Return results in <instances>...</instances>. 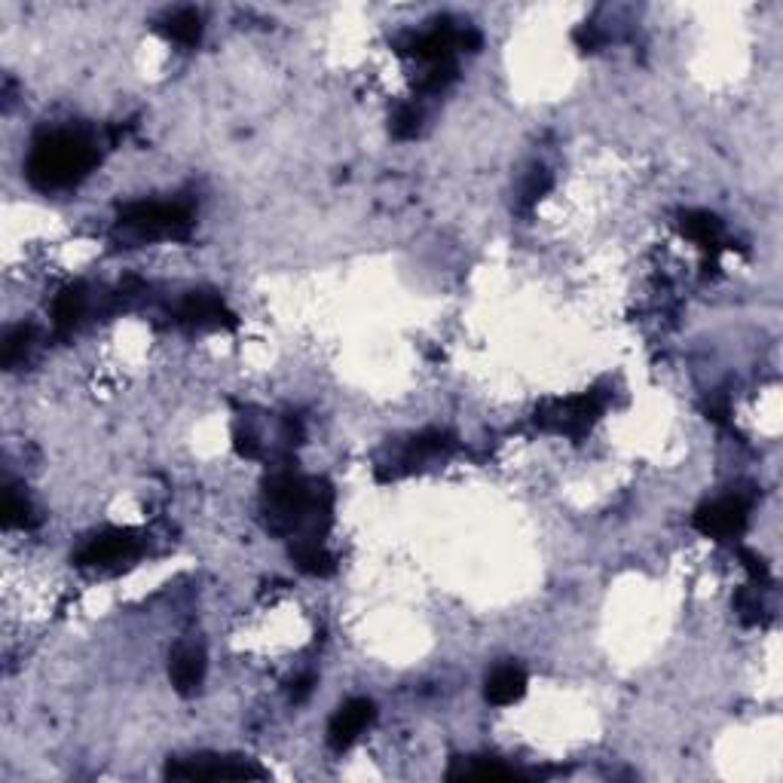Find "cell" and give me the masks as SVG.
<instances>
[{
    "instance_id": "cell-27",
    "label": "cell",
    "mask_w": 783,
    "mask_h": 783,
    "mask_svg": "<svg viewBox=\"0 0 783 783\" xmlns=\"http://www.w3.org/2000/svg\"><path fill=\"white\" fill-rule=\"evenodd\" d=\"M312 686H316V676H312V673H303L300 680H294V683H291V698H294V704L306 701L309 692H312Z\"/></svg>"
},
{
    "instance_id": "cell-10",
    "label": "cell",
    "mask_w": 783,
    "mask_h": 783,
    "mask_svg": "<svg viewBox=\"0 0 783 783\" xmlns=\"http://www.w3.org/2000/svg\"><path fill=\"white\" fill-rule=\"evenodd\" d=\"M169 676H172V686L190 698L199 692L202 680H205V655L202 649L196 646H181L175 655H172V664H169Z\"/></svg>"
},
{
    "instance_id": "cell-6",
    "label": "cell",
    "mask_w": 783,
    "mask_h": 783,
    "mask_svg": "<svg viewBox=\"0 0 783 783\" xmlns=\"http://www.w3.org/2000/svg\"><path fill=\"white\" fill-rule=\"evenodd\" d=\"M374 719H377L374 701H368V698H352V701H346V704L334 713V719H331V725H328V744H331V750H337V753L349 750V747L361 738L364 728H368Z\"/></svg>"
},
{
    "instance_id": "cell-12",
    "label": "cell",
    "mask_w": 783,
    "mask_h": 783,
    "mask_svg": "<svg viewBox=\"0 0 783 783\" xmlns=\"http://www.w3.org/2000/svg\"><path fill=\"white\" fill-rule=\"evenodd\" d=\"M291 560L297 563L300 572H306V576H331L337 569L334 554L319 539H309V536H303L291 545Z\"/></svg>"
},
{
    "instance_id": "cell-11",
    "label": "cell",
    "mask_w": 783,
    "mask_h": 783,
    "mask_svg": "<svg viewBox=\"0 0 783 783\" xmlns=\"http://www.w3.org/2000/svg\"><path fill=\"white\" fill-rule=\"evenodd\" d=\"M527 692V673L517 664H499L490 676H487V701L490 704H514Z\"/></svg>"
},
{
    "instance_id": "cell-17",
    "label": "cell",
    "mask_w": 783,
    "mask_h": 783,
    "mask_svg": "<svg viewBox=\"0 0 783 783\" xmlns=\"http://www.w3.org/2000/svg\"><path fill=\"white\" fill-rule=\"evenodd\" d=\"M453 450V435L441 432V429H429L423 435H416L404 453V462H413V459H429V456H438V453H447Z\"/></svg>"
},
{
    "instance_id": "cell-3",
    "label": "cell",
    "mask_w": 783,
    "mask_h": 783,
    "mask_svg": "<svg viewBox=\"0 0 783 783\" xmlns=\"http://www.w3.org/2000/svg\"><path fill=\"white\" fill-rule=\"evenodd\" d=\"M166 777L175 780H260L267 777L264 768H257L248 759H230V756H187L166 765Z\"/></svg>"
},
{
    "instance_id": "cell-22",
    "label": "cell",
    "mask_w": 783,
    "mask_h": 783,
    "mask_svg": "<svg viewBox=\"0 0 783 783\" xmlns=\"http://www.w3.org/2000/svg\"><path fill=\"white\" fill-rule=\"evenodd\" d=\"M735 612H738V618H741L744 624H759V621H765V603H762L759 591H756V588H741V591L735 594Z\"/></svg>"
},
{
    "instance_id": "cell-13",
    "label": "cell",
    "mask_w": 783,
    "mask_h": 783,
    "mask_svg": "<svg viewBox=\"0 0 783 783\" xmlns=\"http://www.w3.org/2000/svg\"><path fill=\"white\" fill-rule=\"evenodd\" d=\"M447 777L450 780H511V777H517V771L502 765L499 759L468 756V759H456V765L447 771Z\"/></svg>"
},
{
    "instance_id": "cell-18",
    "label": "cell",
    "mask_w": 783,
    "mask_h": 783,
    "mask_svg": "<svg viewBox=\"0 0 783 783\" xmlns=\"http://www.w3.org/2000/svg\"><path fill=\"white\" fill-rule=\"evenodd\" d=\"M31 343H34V328L31 325H16L7 331L4 337V352H0V361H4V368H16V364L25 361V355L31 352Z\"/></svg>"
},
{
    "instance_id": "cell-19",
    "label": "cell",
    "mask_w": 783,
    "mask_h": 783,
    "mask_svg": "<svg viewBox=\"0 0 783 783\" xmlns=\"http://www.w3.org/2000/svg\"><path fill=\"white\" fill-rule=\"evenodd\" d=\"M551 190V172L545 169V166H536V169H530V175H527V181H524V187H520V208H533L545 193Z\"/></svg>"
},
{
    "instance_id": "cell-20",
    "label": "cell",
    "mask_w": 783,
    "mask_h": 783,
    "mask_svg": "<svg viewBox=\"0 0 783 783\" xmlns=\"http://www.w3.org/2000/svg\"><path fill=\"white\" fill-rule=\"evenodd\" d=\"M31 502L25 496H19L16 490L4 493V524L7 527H31L34 517H31Z\"/></svg>"
},
{
    "instance_id": "cell-16",
    "label": "cell",
    "mask_w": 783,
    "mask_h": 783,
    "mask_svg": "<svg viewBox=\"0 0 783 783\" xmlns=\"http://www.w3.org/2000/svg\"><path fill=\"white\" fill-rule=\"evenodd\" d=\"M163 34L172 37V40L181 43V46H196L199 37H202V19H199L196 10H178V13H172V16L166 19Z\"/></svg>"
},
{
    "instance_id": "cell-24",
    "label": "cell",
    "mask_w": 783,
    "mask_h": 783,
    "mask_svg": "<svg viewBox=\"0 0 783 783\" xmlns=\"http://www.w3.org/2000/svg\"><path fill=\"white\" fill-rule=\"evenodd\" d=\"M741 563H744V569L753 576V582H762V585L771 582V569H768L765 557H759V554H753V551H741Z\"/></svg>"
},
{
    "instance_id": "cell-4",
    "label": "cell",
    "mask_w": 783,
    "mask_h": 783,
    "mask_svg": "<svg viewBox=\"0 0 783 783\" xmlns=\"http://www.w3.org/2000/svg\"><path fill=\"white\" fill-rule=\"evenodd\" d=\"M750 520V502L744 496H722L716 502H707L695 511V530L716 542H732L747 530Z\"/></svg>"
},
{
    "instance_id": "cell-8",
    "label": "cell",
    "mask_w": 783,
    "mask_h": 783,
    "mask_svg": "<svg viewBox=\"0 0 783 783\" xmlns=\"http://www.w3.org/2000/svg\"><path fill=\"white\" fill-rule=\"evenodd\" d=\"M138 551V539L129 530H108L95 539H89L80 554L77 563L80 566H111V563H123L129 557H135Z\"/></svg>"
},
{
    "instance_id": "cell-9",
    "label": "cell",
    "mask_w": 783,
    "mask_h": 783,
    "mask_svg": "<svg viewBox=\"0 0 783 783\" xmlns=\"http://www.w3.org/2000/svg\"><path fill=\"white\" fill-rule=\"evenodd\" d=\"M456 37H459V34L450 28V22L441 19L432 31L407 37V43H404L401 52H407V56H416V59H423V62H432V65H441V62H450L453 49H456Z\"/></svg>"
},
{
    "instance_id": "cell-25",
    "label": "cell",
    "mask_w": 783,
    "mask_h": 783,
    "mask_svg": "<svg viewBox=\"0 0 783 783\" xmlns=\"http://www.w3.org/2000/svg\"><path fill=\"white\" fill-rule=\"evenodd\" d=\"M572 40H576L579 49H585V52H594L597 46H603V34H600L597 25H582L576 34H572Z\"/></svg>"
},
{
    "instance_id": "cell-2",
    "label": "cell",
    "mask_w": 783,
    "mask_h": 783,
    "mask_svg": "<svg viewBox=\"0 0 783 783\" xmlns=\"http://www.w3.org/2000/svg\"><path fill=\"white\" fill-rule=\"evenodd\" d=\"M120 227L147 239H187L193 215L187 205L178 202H129L126 208H120Z\"/></svg>"
},
{
    "instance_id": "cell-26",
    "label": "cell",
    "mask_w": 783,
    "mask_h": 783,
    "mask_svg": "<svg viewBox=\"0 0 783 783\" xmlns=\"http://www.w3.org/2000/svg\"><path fill=\"white\" fill-rule=\"evenodd\" d=\"M236 453L245 456V459H257L260 456V441L251 435V432H236Z\"/></svg>"
},
{
    "instance_id": "cell-21",
    "label": "cell",
    "mask_w": 783,
    "mask_h": 783,
    "mask_svg": "<svg viewBox=\"0 0 783 783\" xmlns=\"http://www.w3.org/2000/svg\"><path fill=\"white\" fill-rule=\"evenodd\" d=\"M423 129V114L416 104H401V108L392 114V135L395 138H416Z\"/></svg>"
},
{
    "instance_id": "cell-28",
    "label": "cell",
    "mask_w": 783,
    "mask_h": 783,
    "mask_svg": "<svg viewBox=\"0 0 783 783\" xmlns=\"http://www.w3.org/2000/svg\"><path fill=\"white\" fill-rule=\"evenodd\" d=\"M285 438H288V444H300L303 441V426H300V420H294V416H288V420H285Z\"/></svg>"
},
{
    "instance_id": "cell-23",
    "label": "cell",
    "mask_w": 783,
    "mask_h": 783,
    "mask_svg": "<svg viewBox=\"0 0 783 783\" xmlns=\"http://www.w3.org/2000/svg\"><path fill=\"white\" fill-rule=\"evenodd\" d=\"M453 80H456V68H453L450 62H441V65H432V71L420 80V89H423V92H441V89H447Z\"/></svg>"
},
{
    "instance_id": "cell-5",
    "label": "cell",
    "mask_w": 783,
    "mask_h": 783,
    "mask_svg": "<svg viewBox=\"0 0 783 783\" xmlns=\"http://www.w3.org/2000/svg\"><path fill=\"white\" fill-rule=\"evenodd\" d=\"M600 398L594 392H585V395H576L569 401H557V404H548L536 413V423L542 429H557V432H566V435H585L591 429V423L600 416Z\"/></svg>"
},
{
    "instance_id": "cell-14",
    "label": "cell",
    "mask_w": 783,
    "mask_h": 783,
    "mask_svg": "<svg viewBox=\"0 0 783 783\" xmlns=\"http://www.w3.org/2000/svg\"><path fill=\"white\" fill-rule=\"evenodd\" d=\"M83 309H86V291L83 285H71L65 288L56 303H52V325H56L59 334H68L77 328V322L83 319Z\"/></svg>"
},
{
    "instance_id": "cell-7",
    "label": "cell",
    "mask_w": 783,
    "mask_h": 783,
    "mask_svg": "<svg viewBox=\"0 0 783 783\" xmlns=\"http://www.w3.org/2000/svg\"><path fill=\"white\" fill-rule=\"evenodd\" d=\"M178 322L193 328H236V316L212 291H190L178 306Z\"/></svg>"
},
{
    "instance_id": "cell-1",
    "label": "cell",
    "mask_w": 783,
    "mask_h": 783,
    "mask_svg": "<svg viewBox=\"0 0 783 783\" xmlns=\"http://www.w3.org/2000/svg\"><path fill=\"white\" fill-rule=\"evenodd\" d=\"M98 163V150L83 132L71 129H56L43 132L31 153L25 175L37 190H62L77 181H83Z\"/></svg>"
},
{
    "instance_id": "cell-15",
    "label": "cell",
    "mask_w": 783,
    "mask_h": 783,
    "mask_svg": "<svg viewBox=\"0 0 783 783\" xmlns=\"http://www.w3.org/2000/svg\"><path fill=\"white\" fill-rule=\"evenodd\" d=\"M680 230L698 242L704 251H716L719 248V236H722V221L710 212H683L680 215Z\"/></svg>"
}]
</instances>
